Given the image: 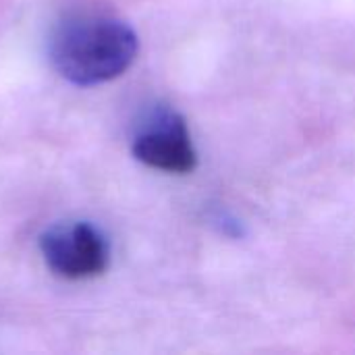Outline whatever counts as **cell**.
I'll return each instance as SVG.
<instances>
[{"label":"cell","mask_w":355,"mask_h":355,"mask_svg":"<svg viewBox=\"0 0 355 355\" xmlns=\"http://www.w3.org/2000/svg\"><path fill=\"white\" fill-rule=\"evenodd\" d=\"M48 268L67 281L100 277L108 268L110 250L104 235L89 223L58 225L40 239Z\"/></svg>","instance_id":"7a4b0ae2"},{"label":"cell","mask_w":355,"mask_h":355,"mask_svg":"<svg viewBox=\"0 0 355 355\" xmlns=\"http://www.w3.org/2000/svg\"><path fill=\"white\" fill-rule=\"evenodd\" d=\"M133 156L150 168L185 175L196 168L198 156L185 121L177 112H156L133 137Z\"/></svg>","instance_id":"3957f363"},{"label":"cell","mask_w":355,"mask_h":355,"mask_svg":"<svg viewBox=\"0 0 355 355\" xmlns=\"http://www.w3.org/2000/svg\"><path fill=\"white\" fill-rule=\"evenodd\" d=\"M135 31L119 19L81 15L67 19L50 37V62L73 85L92 87L121 77L135 60Z\"/></svg>","instance_id":"6da1fadb"}]
</instances>
